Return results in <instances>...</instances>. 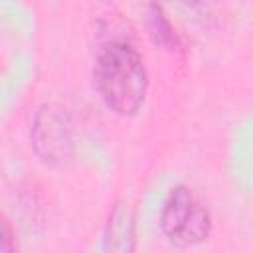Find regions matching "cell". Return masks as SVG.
I'll return each instance as SVG.
<instances>
[{
  "instance_id": "6da1fadb",
  "label": "cell",
  "mask_w": 253,
  "mask_h": 253,
  "mask_svg": "<svg viewBox=\"0 0 253 253\" xmlns=\"http://www.w3.org/2000/svg\"><path fill=\"white\" fill-rule=\"evenodd\" d=\"M95 83L105 105L117 115H134L146 97V69L138 51L115 42L107 45L95 65Z\"/></svg>"
},
{
  "instance_id": "3957f363",
  "label": "cell",
  "mask_w": 253,
  "mask_h": 253,
  "mask_svg": "<svg viewBox=\"0 0 253 253\" xmlns=\"http://www.w3.org/2000/svg\"><path fill=\"white\" fill-rule=\"evenodd\" d=\"M182 2H188L190 4V2H196V0H182Z\"/></svg>"
},
{
  "instance_id": "7a4b0ae2",
  "label": "cell",
  "mask_w": 253,
  "mask_h": 253,
  "mask_svg": "<svg viewBox=\"0 0 253 253\" xmlns=\"http://www.w3.org/2000/svg\"><path fill=\"white\" fill-rule=\"evenodd\" d=\"M210 225V211L204 202L190 188H172L160 213L164 235L176 245H196L208 237Z\"/></svg>"
}]
</instances>
